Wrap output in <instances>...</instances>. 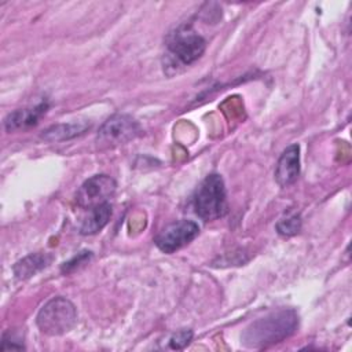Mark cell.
<instances>
[{
    "instance_id": "obj_3",
    "label": "cell",
    "mask_w": 352,
    "mask_h": 352,
    "mask_svg": "<svg viewBox=\"0 0 352 352\" xmlns=\"http://www.w3.org/2000/svg\"><path fill=\"white\" fill-rule=\"evenodd\" d=\"M36 323L47 336H62L77 323V309L66 297H52L40 308Z\"/></svg>"
},
{
    "instance_id": "obj_13",
    "label": "cell",
    "mask_w": 352,
    "mask_h": 352,
    "mask_svg": "<svg viewBox=\"0 0 352 352\" xmlns=\"http://www.w3.org/2000/svg\"><path fill=\"white\" fill-rule=\"evenodd\" d=\"M301 230V217L300 214H292L285 219H280L276 223V231L283 236L296 235Z\"/></svg>"
},
{
    "instance_id": "obj_7",
    "label": "cell",
    "mask_w": 352,
    "mask_h": 352,
    "mask_svg": "<svg viewBox=\"0 0 352 352\" xmlns=\"http://www.w3.org/2000/svg\"><path fill=\"white\" fill-rule=\"evenodd\" d=\"M199 234V226L192 220H177L168 224L154 239L157 248L164 253H173L188 245Z\"/></svg>"
},
{
    "instance_id": "obj_6",
    "label": "cell",
    "mask_w": 352,
    "mask_h": 352,
    "mask_svg": "<svg viewBox=\"0 0 352 352\" xmlns=\"http://www.w3.org/2000/svg\"><path fill=\"white\" fill-rule=\"evenodd\" d=\"M117 188L116 180L109 175H95L87 179L76 192V202L82 209H92L109 202Z\"/></svg>"
},
{
    "instance_id": "obj_11",
    "label": "cell",
    "mask_w": 352,
    "mask_h": 352,
    "mask_svg": "<svg viewBox=\"0 0 352 352\" xmlns=\"http://www.w3.org/2000/svg\"><path fill=\"white\" fill-rule=\"evenodd\" d=\"M89 126L91 124L88 121H73V122L56 124L45 129L41 136L48 142H63V140H69L72 138L82 135L87 129H89Z\"/></svg>"
},
{
    "instance_id": "obj_15",
    "label": "cell",
    "mask_w": 352,
    "mask_h": 352,
    "mask_svg": "<svg viewBox=\"0 0 352 352\" xmlns=\"http://www.w3.org/2000/svg\"><path fill=\"white\" fill-rule=\"evenodd\" d=\"M92 257V252H88V250H84V252H80L77 256H74L70 261L65 263L62 265V272H72L74 271L76 268H78L80 265L85 264L87 261H89V258Z\"/></svg>"
},
{
    "instance_id": "obj_4",
    "label": "cell",
    "mask_w": 352,
    "mask_h": 352,
    "mask_svg": "<svg viewBox=\"0 0 352 352\" xmlns=\"http://www.w3.org/2000/svg\"><path fill=\"white\" fill-rule=\"evenodd\" d=\"M166 45L169 56L173 60L183 66H188L202 56L206 48V41L190 26L183 25L169 34Z\"/></svg>"
},
{
    "instance_id": "obj_14",
    "label": "cell",
    "mask_w": 352,
    "mask_h": 352,
    "mask_svg": "<svg viewBox=\"0 0 352 352\" xmlns=\"http://www.w3.org/2000/svg\"><path fill=\"white\" fill-rule=\"evenodd\" d=\"M192 340V331L190 329H183L176 333H173L168 342L170 349H184Z\"/></svg>"
},
{
    "instance_id": "obj_5",
    "label": "cell",
    "mask_w": 352,
    "mask_h": 352,
    "mask_svg": "<svg viewBox=\"0 0 352 352\" xmlns=\"http://www.w3.org/2000/svg\"><path fill=\"white\" fill-rule=\"evenodd\" d=\"M140 131L139 122L132 116L117 113L102 124L96 135V142L103 148L116 147L138 138Z\"/></svg>"
},
{
    "instance_id": "obj_9",
    "label": "cell",
    "mask_w": 352,
    "mask_h": 352,
    "mask_svg": "<svg viewBox=\"0 0 352 352\" xmlns=\"http://www.w3.org/2000/svg\"><path fill=\"white\" fill-rule=\"evenodd\" d=\"M48 110V103L45 100L40 102L38 104L28 109H18L12 113H10L6 120H4V128L8 132L16 131V129H23L33 126L38 122V120L47 113Z\"/></svg>"
},
{
    "instance_id": "obj_8",
    "label": "cell",
    "mask_w": 352,
    "mask_h": 352,
    "mask_svg": "<svg viewBox=\"0 0 352 352\" xmlns=\"http://www.w3.org/2000/svg\"><path fill=\"white\" fill-rule=\"evenodd\" d=\"M300 175V146L290 144L280 154L275 166V180L280 187H289Z\"/></svg>"
},
{
    "instance_id": "obj_10",
    "label": "cell",
    "mask_w": 352,
    "mask_h": 352,
    "mask_svg": "<svg viewBox=\"0 0 352 352\" xmlns=\"http://www.w3.org/2000/svg\"><path fill=\"white\" fill-rule=\"evenodd\" d=\"M51 261H52V256L50 253H43V252L32 253L21 258L19 261H16L12 267V271L16 279L23 280L33 276L34 274L44 270L45 267H48Z\"/></svg>"
},
{
    "instance_id": "obj_1",
    "label": "cell",
    "mask_w": 352,
    "mask_h": 352,
    "mask_svg": "<svg viewBox=\"0 0 352 352\" xmlns=\"http://www.w3.org/2000/svg\"><path fill=\"white\" fill-rule=\"evenodd\" d=\"M298 327V315L293 308H282L252 322L241 336L246 348L263 349L289 338Z\"/></svg>"
},
{
    "instance_id": "obj_16",
    "label": "cell",
    "mask_w": 352,
    "mask_h": 352,
    "mask_svg": "<svg viewBox=\"0 0 352 352\" xmlns=\"http://www.w3.org/2000/svg\"><path fill=\"white\" fill-rule=\"evenodd\" d=\"M21 338H18L15 336L14 331H7L3 334V338H1V345H0V349L1 351H7V349H25L23 344L19 342Z\"/></svg>"
},
{
    "instance_id": "obj_12",
    "label": "cell",
    "mask_w": 352,
    "mask_h": 352,
    "mask_svg": "<svg viewBox=\"0 0 352 352\" xmlns=\"http://www.w3.org/2000/svg\"><path fill=\"white\" fill-rule=\"evenodd\" d=\"M111 213H113V210H111V205L109 202L89 209L88 216L82 220L80 232L82 235L98 234L109 223Z\"/></svg>"
},
{
    "instance_id": "obj_2",
    "label": "cell",
    "mask_w": 352,
    "mask_h": 352,
    "mask_svg": "<svg viewBox=\"0 0 352 352\" xmlns=\"http://www.w3.org/2000/svg\"><path fill=\"white\" fill-rule=\"evenodd\" d=\"M194 209L198 217L213 221L228 212L224 180L219 173L208 175L195 191Z\"/></svg>"
}]
</instances>
